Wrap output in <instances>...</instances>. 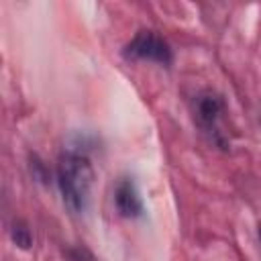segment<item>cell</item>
Here are the masks:
<instances>
[{
  "instance_id": "6da1fadb",
  "label": "cell",
  "mask_w": 261,
  "mask_h": 261,
  "mask_svg": "<svg viewBox=\"0 0 261 261\" xmlns=\"http://www.w3.org/2000/svg\"><path fill=\"white\" fill-rule=\"evenodd\" d=\"M94 181V169L84 153L67 151L57 163V184L61 190L63 204L71 212H84L90 200V190Z\"/></svg>"
},
{
  "instance_id": "7a4b0ae2",
  "label": "cell",
  "mask_w": 261,
  "mask_h": 261,
  "mask_svg": "<svg viewBox=\"0 0 261 261\" xmlns=\"http://www.w3.org/2000/svg\"><path fill=\"white\" fill-rule=\"evenodd\" d=\"M122 55L126 59H135V61H153L159 65H169L173 61V51L169 47V43L159 37L155 31H139L130 43L122 49Z\"/></svg>"
},
{
  "instance_id": "3957f363",
  "label": "cell",
  "mask_w": 261,
  "mask_h": 261,
  "mask_svg": "<svg viewBox=\"0 0 261 261\" xmlns=\"http://www.w3.org/2000/svg\"><path fill=\"white\" fill-rule=\"evenodd\" d=\"M222 108H224V104H222V100H220V96H216L214 92H204V94H200L198 98H196V102H194V114H196V118H198V124L206 130V133H216V141L222 145V141H220V137H218V128H216V122H218V118H220V114H222Z\"/></svg>"
},
{
  "instance_id": "277c9868",
  "label": "cell",
  "mask_w": 261,
  "mask_h": 261,
  "mask_svg": "<svg viewBox=\"0 0 261 261\" xmlns=\"http://www.w3.org/2000/svg\"><path fill=\"white\" fill-rule=\"evenodd\" d=\"M114 206L124 218H139L143 214V200L133 179L122 177L114 188Z\"/></svg>"
},
{
  "instance_id": "5b68a950",
  "label": "cell",
  "mask_w": 261,
  "mask_h": 261,
  "mask_svg": "<svg viewBox=\"0 0 261 261\" xmlns=\"http://www.w3.org/2000/svg\"><path fill=\"white\" fill-rule=\"evenodd\" d=\"M10 237H12L14 245H18L20 249H29V247L33 245L31 228H29V226H27V222H22V220H14V222H12Z\"/></svg>"
},
{
  "instance_id": "8992f818",
  "label": "cell",
  "mask_w": 261,
  "mask_h": 261,
  "mask_svg": "<svg viewBox=\"0 0 261 261\" xmlns=\"http://www.w3.org/2000/svg\"><path fill=\"white\" fill-rule=\"evenodd\" d=\"M259 239H261V226H259Z\"/></svg>"
}]
</instances>
